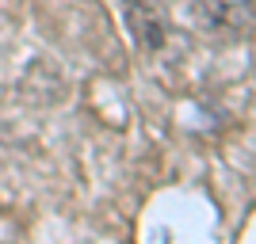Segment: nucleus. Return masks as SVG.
Instances as JSON below:
<instances>
[{"label":"nucleus","mask_w":256,"mask_h":244,"mask_svg":"<svg viewBox=\"0 0 256 244\" xmlns=\"http://www.w3.org/2000/svg\"><path fill=\"white\" fill-rule=\"evenodd\" d=\"M122 23L142 53H157L168 42V0H118Z\"/></svg>","instance_id":"obj_2"},{"label":"nucleus","mask_w":256,"mask_h":244,"mask_svg":"<svg viewBox=\"0 0 256 244\" xmlns=\"http://www.w3.org/2000/svg\"><path fill=\"white\" fill-rule=\"evenodd\" d=\"M188 19L206 42H237L252 27V0H192Z\"/></svg>","instance_id":"obj_1"}]
</instances>
